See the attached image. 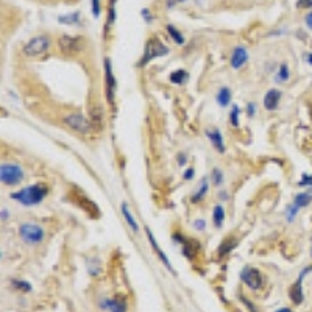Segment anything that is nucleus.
I'll return each instance as SVG.
<instances>
[{
    "instance_id": "obj_1",
    "label": "nucleus",
    "mask_w": 312,
    "mask_h": 312,
    "mask_svg": "<svg viewBox=\"0 0 312 312\" xmlns=\"http://www.w3.org/2000/svg\"><path fill=\"white\" fill-rule=\"evenodd\" d=\"M47 192H49V187H47L44 183H36V185L21 189L19 192H14V194H11V198L23 206H35L42 202L47 195Z\"/></svg>"
},
{
    "instance_id": "obj_17",
    "label": "nucleus",
    "mask_w": 312,
    "mask_h": 312,
    "mask_svg": "<svg viewBox=\"0 0 312 312\" xmlns=\"http://www.w3.org/2000/svg\"><path fill=\"white\" fill-rule=\"evenodd\" d=\"M312 202V194L309 190H306V192H301V194H297L295 195V198H293V206L295 208H298V209H301V208H305V206H308L309 203Z\"/></svg>"
},
{
    "instance_id": "obj_5",
    "label": "nucleus",
    "mask_w": 312,
    "mask_h": 312,
    "mask_svg": "<svg viewBox=\"0 0 312 312\" xmlns=\"http://www.w3.org/2000/svg\"><path fill=\"white\" fill-rule=\"evenodd\" d=\"M50 47V39L47 36H36L23 45V53L27 57H39V55L45 53Z\"/></svg>"
},
{
    "instance_id": "obj_41",
    "label": "nucleus",
    "mask_w": 312,
    "mask_h": 312,
    "mask_svg": "<svg viewBox=\"0 0 312 312\" xmlns=\"http://www.w3.org/2000/svg\"><path fill=\"white\" fill-rule=\"evenodd\" d=\"M178 164L180 166H185L186 164V156L185 155H178Z\"/></svg>"
},
{
    "instance_id": "obj_18",
    "label": "nucleus",
    "mask_w": 312,
    "mask_h": 312,
    "mask_svg": "<svg viewBox=\"0 0 312 312\" xmlns=\"http://www.w3.org/2000/svg\"><path fill=\"white\" fill-rule=\"evenodd\" d=\"M215 100H217V103L222 108H227L229 105V102H231V91L228 89L227 86H223L222 89L217 92V95H215Z\"/></svg>"
},
{
    "instance_id": "obj_22",
    "label": "nucleus",
    "mask_w": 312,
    "mask_h": 312,
    "mask_svg": "<svg viewBox=\"0 0 312 312\" xmlns=\"http://www.w3.org/2000/svg\"><path fill=\"white\" fill-rule=\"evenodd\" d=\"M234 247H236V239H234V237H228V239H225V241L222 242L220 249H219V256H220V258H223V256L228 254L231 250L234 249Z\"/></svg>"
},
{
    "instance_id": "obj_6",
    "label": "nucleus",
    "mask_w": 312,
    "mask_h": 312,
    "mask_svg": "<svg viewBox=\"0 0 312 312\" xmlns=\"http://www.w3.org/2000/svg\"><path fill=\"white\" fill-rule=\"evenodd\" d=\"M64 124L69 128H72L77 133L82 134H89L92 131V124L82 114H69L64 117Z\"/></svg>"
},
{
    "instance_id": "obj_42",
    "label": "nucleus",
    "mask_w": 312,
    "mask_h": 312,
    "mask_svg": "<svg viewBox=\"0 0 312 312\" xmlns=\"http://www.w3.org/2000/svg\"><path fill=\"white\" fill-rule=\"evenodd\" d=\"M305 61L312 64V53H305Z\"/></svg>"
},
{
    "instance_id": "obj_11",
    "label": "nucleus",
    "mask_w": 312,
    "mask_h": 312,
    "mask_svg": "<svg viewBox=\"0 0 312 312\" xmlns=\"http://www.w3.org/2000/svg\"><path fill=\"white\" fill-rule=\"evenodd\" d=\"M103 309H108L109 312H126V301L122 297H116V298H106L102 303Z\"/></svg>"
},
{
    "instance_id": "obj_33",
    "label": "nucleus",
    "mask_w": 312,
    "mask_h": 312,
    "mask_svg": "<svg viewBox=\"0 0 312 312\" xmlns=\"http://www.w3.org/2000/svg\"><path fill=\"white\" fill-rule=\"evenodd\" d=\"M298 186H312V175L303 173L301 180L298 181Z\"/></svg>"
},
{
    "instance_id": "obj_36",
    "label": "nucleus",
    "mask_w": 312,
    "mask_h": 312,
    "mask_svg": "<svg viewBox=\"0 0 312 312\" xmlns=\"http://www.w3.org/2000/svg\"><path fill=\"white\" fill-rule=\"evenodd\" d=\"M297 6L298 8H311L312 6V0H298Z\"/></svg>"
},
{
    "instance_id": "obj_31",
    "label": "nucleus",
    "mask_w": 312,
    "mask_h": 312,
    "mask_svg": "<svg viewBox=\"0 0 312 312\" xmlns=\"http://www.w3.org/2000/svg\"><path fill=\"white\" fill-rule=\"evenodd\" d=\"M298 208H295L293 205H291L289 208H287V222H293L295 217H297V214H298Z\"/></svg>"
},
{
    "instance_id": "obj_19",
    "label": "nucleus",
    "mask_w": 312,
    "mask_h": 312,
    "mask_svg": "<svg viewBox=\"0 0 312 312\" xmlns=\"http://www.w3.org/2000/svg\"><path fill=\"white\" fill-rule=\"evenodd\" d=\"M189 78V74L185 70V69H178V70H175L170 74L169 80L173 83V84H183L186 82V80Z\"/></svg>"
},
{
    "instance_id": "obj_25",
    "label": "nucleus",
    "mask_w": 312,
    "mask_h": 312,
    "mask_svg": "<svg viewBox=\"0 0 312 312\" xmlns=\"http://www.w3.org/2000/svg\"><path fill=\"white\" fill-rule=\"evenodd\" d=\"M166 30H167V33H169V36H172V39H173V41L177 42L178 45L185 44V36L181 35V31H180L178 28H175L173 25H167Z\"/></svg>"
},
{
    "instance_id": "obj_26",
    "label": "nucleus",
    "mask_w": 312,
    "mask_h": 312,
    "mask_svg": "<svg viewBox=\"0 0 312 312\" xmlns=\"http://www.w3.org/2000/svg\"><path fill=\"white\" fill-rule=\"evenodd\" d=\"M291 77V72H289V67H287V64H281L279 66V70H278V74L275 77V80L278 83H281V82H287Z\"/></svg>"
},
{
    "instance_id": "obj_20",
    "label": "nucleus",
    "mask_w": 312,
    "mask_h": 312,
    "mask_svg": "<svg viewBox=\"0 0 312 312\" xmlns=\"http://www.w3.org/2000/svg\"><path fill=\"white\" fill-rule=\"evenodd\" d=\"M122 214H124V217H125L126 223H128V225L131 227L133 233H138V231H139V225H138V222L134 220L133 214H131L130 211H128V206H126V203H122Z\"/></svg>"
},
{
    "instance_id": "obj_32",
    "label": "nucleus",
    "mask_w": 312,
    "mask_h": 312,
    "mask_svg": "<svg viewBox=\"0 0 312 312\" xmlns=\"http://www.w3.org/2000/svg\"><path fill=\"white\" fill-rule=\"evenodd\" d=\"M91 10L94 18H99L100 16V0H91Z\"/></svg>"
},
{
    "instance_id": "obj_10",
    "label": "nucleus",
    "mask_w": 312,
    "mask_h": 312,
    "mask_svg": "<svg viewBox=\"0 0 312 312\" xmlns=\"http://www.w3.org/2000/svg\"><path fill=\"white\" fill-rule=\"evenodd\" d=\"M312 270V266L311 267H306L305 270L301 271L300 273V276H298V279L297 281H295V284L291 287V291H289V297H291V300L293 301V305H301L303 303V276H305L308 271H311Z\"/></svg>"
},
{
    "instance_id": "obj_38",
    "label": "nucleus",
    "mask_w": 312,
    "mask_h": 312,
    "mask_svg": "<svg viewBox=\"0 0 312 312\" xmlns=\"http://www.w3.org/2000/svg\"><path fill=\"white\" fill-rule=\"evenodd\" d=\"M181 2H186V0H166V8H173Z\"/></svg>"
},
{
    "instance_id": "obj_28",
    "label": "nucleus",
    "mask_w": 312,
    "mask_h": 312,
    "mask_svg": "<svg viewBox=\"0 0 312 312\" xmlns=\"http://www.w3.org/2000/svg\"><path fill=\"white\" fill-rule=\"evenodd\" d=\"M239 114H241V109H239L237 105H233V109H231L229 114V124L233 126H239Z\"/></svg>"
},
{
    "instance_id": "obj_40",
    "label": "nucleus",
    "mask_w": 312,
    "mask_h": 312,
    "mask_svg": "<svg viewBox=\"0 0 312 312\" xmlns=\"http://www.w3.org/2000/svg\"><path fill=\"white\" fill-rule=\"evenodd\" d=\"M306 23H308L309 28H312V11L306 16Z\"/></svg>"
},
{
    "instance_id": "obj_30",
    "label": "nucleus",
    "mask_w": 312,
    "mask_h": 312,
    "mask_svg": "<svg viewBox=\"0 0 312 312\" xmlns=\"http://www.w3.org/2000/svg\"><path fill=\"white\" fill-rule=\"evenodd\" d=\"M212 181H214L215 186H219V185H222V183H223V173H222L220 169H217V167L212 170Z\"/></svg>"
},
{
    "instance_id": "obj_34",
    "label": "nucleus",
    "mask_w": 312,
    "mask_h": 312,
    "mask_svg": "<svg viewBox=\"0 0 312 312\" xmlns=\"http://www.w3.org/2000/svg\"><path fill=\"white\" fill-rule=\"evenodd\" d=\"M141 14H142V18L146 19L147 22H151V19H153V16H151V13H150L148 8H144V10L141 11Z\"/></svg>"
},
{
    "instance_id": "obj_2",
    "label": "nucleus",
    "mask_w": 312,
    "mask_h": 312,
    "mask_svg": "<svg viewBox=\"0 0 312 312\" xmlns=\"http://www.w3.org/2000/svg\"><path fill=\"white\" fill-rule=\"evenodd\" d=\"M167 53H169V49H167V47L161 42V39H159V38H150L147 41V44H146V50H144L142 58L138 62V67L147 66L151 60L164 57V55H167Z\"/></svg>"
},
{
    "instance_id": "obj_15",
    "label": "nucleus",
    "mask_w": 312,
    "mask_h": 312,
    "mask_svg": "<svg viewBox=\"0 0 312 312\" xmlns=\"http://www.w3.org/2000/svg\"><path fill=\"white\" fill-rule=\"evenodd\" d=\"M205 134L209 138L211 144H212V147L220 151V153H223L225 151V144H223V138H222V133L220 130H206Z\"/></svg>"
},
{
    "instance_id": "obj_43",
    "label": "nucleus",
    "mask_w": 312,
    "mask_h": 312,
    "mask_svg": "<svg viewBox=\"0 0 312 312\" xmlns=\"http://www.w3.org/2000/svg\"><path fill=\"white\" fill-rule=\"evenodd\" d=\"M276 312H292V309H289V308H283V309H278Z\"/></svg>"
},
{
    "instance_id": "obj_35",
    "label": "nucleus",
    "mask_w": 312,
    "mask_h": 312,
    "mask_svg": "<svg viewBox=\"0 0 312 312\" xmlns=\"http://www.w3.org/2000/svg\"><path fill=\"white\" fill-rule=\"evenodd\" d=\"M194 228H197L198 231H203V229L206 228V223H205V220H203V219H198V220H195V222H194Z\"/></svg>"
},
{
    "instance_id": "obj_24",
    "label": "nucleus",
    "mask_w": 312,
    "mask_h": 312,
    "mask_svg": "<svg viewBox=\"0 0 312 312\" xmlns=\"http://www.w3.org/2000/svg\"><path fill=\"white\" fill-rule=\"evenodd\" d=\"M206 192H208V180H206V178H203V180H202V185H200V189L195 192L194 195H192L190 202H192V203H198V202H202V200L205 198V195H206Z\"/></svg>"
},
{
    "instance_id": "obj_21",
    "label": "nucleus",
    "mask_w": 312,
    "mask_h": 312,
    "mask_svg": "<svg viewBox=\"0 0 312 312\" xmlns=\"http://www.w3.org/2000/svg\"><path fill=\"white\" fill-rule=\"evenodd\" d=\"M212 219H214V225L217 228H220L223 225V220H225V209H223L222 205H217L214 208Z\"/></svg>"
},
{
    "instance_id": "obj_27",
    "label": "nucleus",
    "mask_w": 312,
    "mask_h": 312,
    "mask_svg": "<svg viewBox=\"0 0 312 312\" xmlns=\"http://www.w3.org/2000/svg\"><path fill=\"white\" fill-rule=\"evenodd\" d=\"M116 21V0H111L109 2V8H108V25H105V30H108V27H111Z\"/></svg>"
},
{
    "instance_id": "obj_39",
    "label": "nucleus",
    "mask_w": 312,
    "mask_h": 312,
    "mask_svg": "<svg viewBox=\"0 0 312 312\" xmlns=\"http://www.w3.org/2000/svg\"><path fill=\"white\" fill-rule=\"evenodd\" d=\"M254 103H249V106H247V111H249V116L253 117L254 116Z\"/></svg>"
},
{
    "instance_id": "obj_13",
    "label": "nucleus",
    "mask_w": 312,
    "mask_h": 312,
    "mask_svg": "<svg viewBox=\"0 0 312 312\" xmlns=\"http://www.w3.org/2000/svg\"><path fill=\"white\" fill-rule=\"evenodd\" d=\"M146 231H147V237H148V241H150V244H151V249H153V250L156 251V254H158V258L163 261V264H164V266H166L167 269H169V270L172 271V273L175 275V270H173V267H172V264H170V261H169V259H167V256L164 254V251H163L161 249H159V245H158V242H156V239L153 237V234H151V231H150L148 228H147Z\"/></svg>"
},
{
    "instance_id": "obj_8",
    "label": "nucleus",
    "mask_w": 312,
    "mask_h": 312,
    "mask_svg": "<svg viewBox=\"0 0 312 312\" xmlns=\"http://www.w3.org/2000/svg\"><path fill=\"white\" fill-rule=\"evenodd\" d=\"M241 279H242V283L247 287H250L251 291H259L264 283L261 271L253 267H244L241 271Z\"/></svg>"
},
{
    "instance_id": "obj_23",
    "label": "nucleus",
    "mask_w": 312,
    "mask_h": 312,
    "mask_svg": "<svg viewBox=\"0 0 312 312\" xmlns=\"http://www.w3.org/2000/svg\"><path fill=\"white\" fill-rule=\"evenodd\" d=\"M58 21L60 23H64V25H77V23H80V13L75 11L66 16H60Z\"/></svg>"
},
{
    "instance_id": "obj_12",
    "label": "nucleus",
    "mask_w": 312,
    "mask_h": 312,
    "mask_svg": "<svg viewBox=\"0 0 312 312\" xmlns=\"http://www.w3.org/2000/svg\"><path fill=\"white\" fill-rule=\"evenodd\" d=\"M279 100H281V91L269 89L266 97H264V108H266L267 111H275L278 108Z\"/></svg>"
},
{
    "instance_id": "obj_7",
    "label": "nucleus",
    "mask_w": 312,
    "mask_h": 312,
    "mask_svg": "<svg viewBox=\"0 0 312 312\" xmlns=\"http://www.w3.org/2000/svg\"><path fill=\"white\" fill-rule=\"evenodd\" d=\"M105 64V89H106V100L111 106H114V99H116V77L113 74V67H111L109 58H105L103 61Z\"/></svg>"
},
{
    "instance_id": "obj_3",
    "label": "nucleus",
    "mask_w": 312,
    "mask_h": 312,
    "mask_svg": "<svg viewBox=\"0 0 312 312\" xmlns=\"http://www.w3.org/2000/svg\"><path fill=\"white\" fill-rule=\"evenodd\" d=\"M0 180H2V183L6 186L18 185V183H21L23 180L22 167L18 164H11V163L2 164V167H0Z\"/></svg>"
},
{
    "instance_id": "obj_14",
    "label": "nucleus",
    "mask_w": 312,
    "mask_h": 312,
    "mask_svg": "<svg viewBox=\"0 0 312 312\" xmlns=\"http://www.w3.org/2000/svg\"><path fill=\"white\" fill-rule=\"evenodd\" d=\"M249 60V53L244 47H236L233 55H231V67L233 69H241Z\"/></svg>"
},
{
    "instance_id": "obj_37",
    "label": "nucleus",
    "mask_w": 312,
    "mask_h": 312,
    "mask_svg": "<svg viewBox=\"0 0 312 312\" xmlns=\"http://www.w3.org/2000/svg\"><path fill=\"white\" fill-rule=\"evenodd\" d=\"M194 167H189V169L185 172V177H183V178H185L186 181H189V180H192V178H194Z\"/></svg>"
},
{
    "instance_id": "obj_16",
    "label": "nucleus",
    "mask_w": 312,
    "mask_h": 312,
    "mask_svg": "<svg viewBox=\"0 0 312 312\" xmlns=\"http://www.w3.org/2000/svg\"><path fill=\"white\" fill-rule=\"evenodd\" d=\"M173 239H175V241H180V244H181V250H183V253H185L189 259L194 258V254H195V251H194V244H195V242L192 244V242L186 241V239L183 237V236H180V234H175V236H173Z\"/></svg>"
},
{
    "instance_id": "obj_9",
    "label": "nucleus",
    "mask_w": 312,
    "mask_h": 312,
    "mask_svg": "<svg viewBox=\"0 0 312 312\" xmlns=\"http://www.w3.org/2000/svg\"><path fill=\"white\" fill-rule=\"evenodd\" d=\"M82 38L78 36H69V35H64L60 38V50L67 55V57H74L77 55L80 50H82Z\"/></svg>"
},
{
    "instance_id": "obj_4",
    "label": "nucleus",
    "mask_w": 312,
    "mask_h": 312,
    "mask_svg": "<svg viewBox=\"0 0 312 312\" xmlns=\"http://www.w3.org/2000/svg\"><path fill=\"white\" fill-rule=\"evenodd\" d=\"M19 236L27 244H39L44 241V228L36 223H22L19 227Z\"/></svg>"
},
{
    "instance_id": "obj_29",
    "label": "nucleus",
    "mask_w": 312,
    "mask_h": 312,
    "mask_svg": "<svg viewBox=\"0 0 312 312\" xmlns=\"http://www.w3.org/2000/svg\"><path fill=\"white\" fill-rule=\"evenodd\" d=\"M11 284H13L14 289H19L22 292H30L31 291V286L28 283H25V281H21V279H13Z\"/></svg>"
}]
</instances>
